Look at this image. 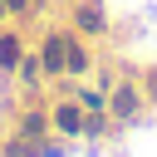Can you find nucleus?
Segmentation results:
<instances>
[{
    "label": "nucleus",
    "mask_w": 157,
    "mask_h": 157,
    "mask_svg": "<svg viewBox=\"0 0 157 157\" xmlns=\"http://www.w3.org/2000/svg\"><path fill=\"white\" fill-rule=\"evenodd\" d=\"M78 25H83V29H98L103 20H98V10H83V15H78Z\"/></svg>",
    "instance_id": "nucleus-5"
},
{
    "label": "nucleus",
    "mask_w": 157,
    "mask_h": 157,
    "mask_svg": "<svg viewBox=\"0 0 157 157\" xmlns=\"http://www.w3.org/2000/svg\"><path fill=\"white\" fill-rule=\"evenodd\" d=\"M137 108V93L132 88H118V113H132Z\"/></svg>",
    "instance_id": "nucleus-3"
},
{
    "label": "nucleus",
    "mask_w": 157,
    "mask_h": 157,
    "mask_svg": "<svg viewBox=\"0 0 157 157\" xmlns=\"http://www.w3.org/2000/svg\"><path fill=\"white\" fill-rule=\"evenodd\" d=\"M64 64H69V44L64 39H49L44 44V69H64Z\"/></svg>",
    "instance_id": "nucleus-1"
},
{
    "label": "nucleus",
    "mask_w": 157,
    "mask_h": 157,
    "mask_svg": "<svg viewBox=\"0 0 157 157\" xmlns=\"http://www.w3.org/2000/svg\"><path fill=\"white\" fill-rule=\"evenodd\" d=\"M15 59H20V44H15V39H0V64H5V69H10V64H15Z\"/></svg>",
    "instance_id": "nucleus-2"
},
{
    "label": "nucleus",
    "mask_w": 157,
    "mask_h": 157,
    "mask_svg": "<svg viewBox=\"0 0 157 157\" xmlns=\"http://www.w3.org/2000/svg\"><path fill=\"white\" fill-rule=\"evenodd\" d=\"M59 128H69V132H78V108H59Z\"/></svg>",
    "instance_id": "nucleus-4"
}]
</instances>
